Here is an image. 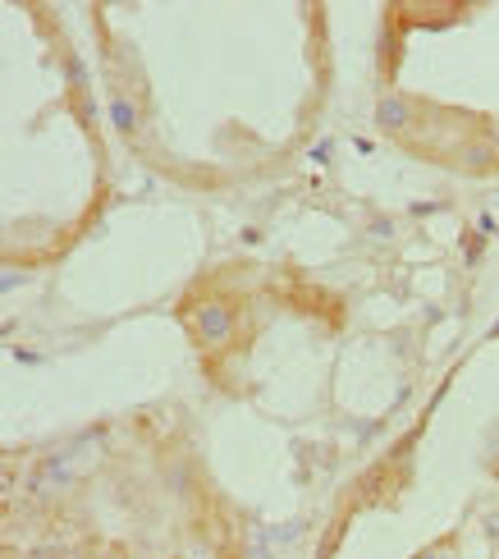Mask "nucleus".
<instances>
[{
  "label": "nucleus",
  "mask_w": 499,
  "mask_h": 559,
  "mask_svg": "<svg viewBox=\"0 0 499 559\" xmlns=\"http://www.w3.org/2000/svg\"><path fill=\"white\" fill-rule=\"evenodd\" d=\"M74 468H69V454H46L42 463L33 468V477H28V495L37 500H55L64 495V490H74Z\"/></svg>",
  "instance_id": "obj_1"
},
{
  "label": "nucleus",
  "mask_w": 499,
  "mask_h": 559,
  "mask_svg": "<svg viewBox=\"0 0 499 559\" xmlns=\"http://www.w3.org/2000/svg\"><path fill=\"white\" fill-rule=\"evenodd\" d=\"M193 335H197V344H207V349L224 344L234 335V312L224 303H202L197 307V321H193Z\"/></svg>",
  "instance_id": "obj_2"
},
{
  "label": "nucleus",
  "mask_w": 499,
  "mask_h": 559,
  "mask_svg": "<svg viewBox=\"0 0 499 559\" xmlns=\"http://www.w3.org/2000/svg\"><path fill=\"white\" fill-rule=\"evenodd\" d=\"M376 124L385 133H403L408 124H413V105H408L403 96H380L376 101Z\"/></svg>",
  "instance_id": "obj_3"
},
{
  "label": "nucleus",
  "mask_w": 499,
  "mask_h": 559,
  "mask_svg": "<svg viewBox=\"0 0 499 559\" xmlns=\"http://www.w3.org/2000/svg\"><path fill=\"white\" fill-rule=\"evenodd\" d=\"M110 124H115V133L133 138V133L142 129V110L129 101V96H110Z\"/></svg>",
  "instance_id": "obj_4"
},
{
  "label": "nucleus",
  "mask_w": 499,
  "mask_h": 559,
  "mask_svg": "<svg viewBox=\"0 0 499 559\" xmlns=\"http://www.w3.org/2000/svg\"><path fill=\"white\" fill-rule=\"evenodd\" d=\"M60 69H64V83H69L74 92H83L87 88V69H83V60H78L74 51H64V60H60Z\"/></svg>",
  "instance_id": "obj_5"
},
{
  "label": "nucleus",
  "mask_w": 499,
  "mask_h": 559,
  "mask_svg": "<svg viewBox=\"0 0 499 559\" xmlns=\"http://www.w3.org/2000/svg\"><path fill=\"white\" fill-rule=\"evenodd\" d=\"M28 559H69V551H64V546H55V541H42V546H33V551H28Z\"/></svg>",
  "instance_id": "obj_6"
},
{
  "label": "nucleus",
  "mask_w": 499,
  "mask_h": 559,
  "mask_svg": "<svg viewBox=\"0 0 499 559\" xmlns=\"http://www.w3.org/2000/svg\"><path fill=\"white\" fill-rule=\"evenodd\" d=\"M481 532H486V541H491V546H499V514H486L481 518Z\"/></svg>",
  "instance_id": "obj_7"
},
{
  "label": "nucleus",
  "mask_w": 499,
  "mask_h": 559,
  "mask_svg": "<svg viewBox=\"0 0 499 559\" xmlns=\"http://www.w3.org/2000/svg\"><path fill=\"white\" fill-rule=\"evenodd\" d=\"M371 238H394V220H371Z\"/></svg>",
  "instance_id": "obj_8"
},
{
  "label": "nucleus",
  "mask_w": 499,
  "mask_h": 559,
  "mask_svg": "<svg viewBox=\"0 0 499 559\" xmlns=\"http://www.w3.org/2000/svg\"><path fill=\"white\" fill-rule=\"evenodd\" d=\"M422 559H449V555H444V551H426Z\"/></svg>",
  "instance_id": "obj_9"
},
{
  "label": "nucleus",
  "mask_w": 499,
  "mask_h": 559,
  "mask_svg": "<svg viewBox=\"0 0 499 559\" xmlns=\"http://www.w3.org/2000/svg\"><path fill=\"white\" fill-rule=\"evenodd\" d=\"M495 335H499V325H495Z\"/></svg>",
  "instance_id": "obj_10"
}]
</instances>
